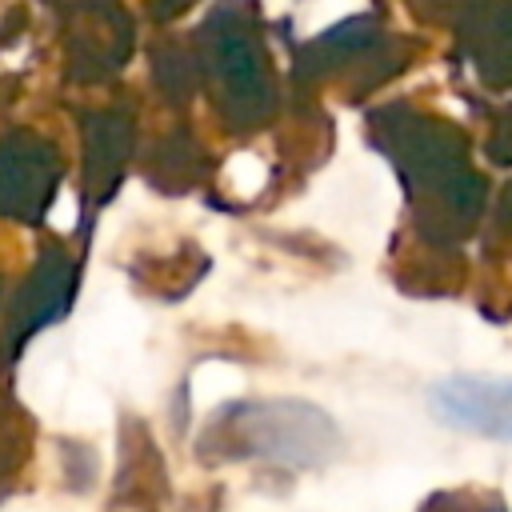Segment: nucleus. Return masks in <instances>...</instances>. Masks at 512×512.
Here are the masks:
<instances>
[{"label":"nucleus","instance_id":"1","mask_svg":"<svg viewBox=\"0 0 512 512\" xmlns=\"http://www.w3.org/2000/svg\"><path fill=\"white\" fill-rule=\"evenodd\" d=\"M204 56L228 104H240L248 116L268 108V68H264L260 44L240 20H232L228 12H216V20L204 28Z\"/></svg>","mask_w":512,"mask_h":512},{"label":"nucleus","instance_id":"2","mask_svg":"<svg viewBox=\"0 0 512 512\" xmlns=\"http://www.w3.org/2000/svg\"><path fill=\"white\" fill-rule=\"evenodd\" d=\"M432 412L464 432L512 444V380L508 376H452L432 388Z\"/></svg>","mask_w":512,"mask_h":512},{"label":"nucleus","instance_id":"3","mask_svg":"<svg viewBox=\"0 0 512 512\" xmlns=\"http://www.w3.org/2000/svg\"><path fill=\"white\" fill-rule=\"evenodd\" d=\"M56 188V152L32 136L0 144V212L36 220Z\"/></svg>","mask_w":512,"mask_h":512},{"label":"nucleus","instance_id":"4","mask_svg":"<svg viewBox=\"0 0 512 512\" xmlns=\"http://www.w3.org/2000/svg\"><path fill=\"white\" fill-rule=\"evenodd\" d=\"M72 284H76V268L64 252H44L40 268L32 272L28 292L16 300V320H12V336L24 340L28 332H36L40 324L56 320L60 312H68L72 300Z\"/></svg>","mask_w":512,"mask_h":512},{"label":"nucleus","instance_id":"5","mask_svg":"<svg viewBox=\"0 0 512 512\" xmlns=\"http://www.w3.org/2000/svg\"><path fill=\"white\" fill-rule=\"evenodd\" d=\"M96 136L88 140V152H92V164H88V184H96V180H104V184H112L116 180V172H120V156L128 152V132H132V124H124V120H116V116H100L96 124Z\"/></svg>","mask_w":512,"mask_h":512},{"label":"nucleus","instance_id":"6","mask_svg":"<svg viewBox=\"0 0 512 512\" xmlns=\"http://www.w3.org/2000/svg\"><path fill=\"white\" fill-rule=\"evenodd\" d=\"M152 4H156L160 12H176V8H184L188 0H152Z\"/></svg>","mask_w":512,"mask_h":512}]
</instances>
